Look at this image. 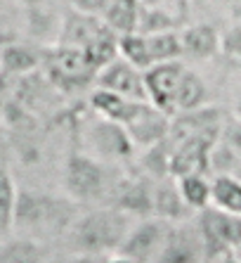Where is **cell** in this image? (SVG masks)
Here are the masks:
<instances>
[{"instance_id":"obj_1","label":"cell","mask_w":241,"mask_h":263,"mask_svg":"<svg viewBox=\"0 0 241 263\" xmlns=\"http://www.w3.org/2000/svg\"><path fill=\"white\" fill-rule=\"evenodd\" d=\"M81 211L83 206H78L67 195L17 187L12 230L17 237L33 239L41 245L45 239H64Z\"/></svg>"},{"instance_id":"obj_2","label":"cell","mask_w":241,"mask_h":263,"mask_svg":"<svg viewBox=\"0 0 241 263\" xmlns=\"http://www.w3.org/2000/svg\"><path fill=\"white\" fill-rule=\"evenodd\" d=\"M135 220L137 218L114 206L83 209L62 242L71 256L111 258L123 247Z\"/></svg>"},{"instance_id":"obj_3","label":"cell","mask_w":241,"mask_h":263,"mask_svg":"<svg viewBox=\"0 0 241 263\" xmlns=\"http://www.w3.org/2000/svg\"><path fill=\"white\" fill-rule=\"evenodd\" d=\"M123 173L111 164L95 159L88 152H71L64 161V195L78 206H111L118 185L123 183Z\"/></svg>"},{"instance_id":"obj_4","label":"cell","mask_w":241,"mask_h":263,"mask_svg":"<svg viewBox=\"0 0 241 263\" xmlns=\"http://www.w3.org/2000/svg\"><path fill=\"white\" fill-rule=\"evenodd\" d=\"M118 55L139 71H149L156 64L177 62L182 57L180 33L158 31V33H130L118 41Z\"/></svg>"},{"instance_id":"obj_5","label":"cell","mask_w":241,"mask_h":263,"mask_svg":"<svg viewBox=\"0 0 241 263\" xmlns=\"http://www.w3.org/2000/svg\"><path fill=\"white\" fill-rule=\"evenodd\" d=\"M48 76L52 81V86L71 90V88H81L85 83H90L92 79H97V69L90 62V57L85 55L83 50L76 48H62L57 45L54 50H50L48 55L43 57Z\"/></svg>"},{"instance_id":"obj_6","label":"cell","mask_w":241,"mask_h":263,"mask_svg":"<svg viewBox=\"0 0 241 263\" xmlns=\"http://www.w3.org/2000/svg\"><path fill=\"white\" fill-rule=\"evenodd\" d=\"M170 223L161 218H139L135 220L133 230L128 233L123 247L118 249L116 256H123L133 263H154L161 254L163 245L170 235Z\"/></svg>"},{"instance_id":"obj_7","label":"cell","mask_w":241,"mask_h":263,"mask_svg":"<svg viewBox=\"0 0 241 263\" xmlns=\"http://www.w3.org/2000/svg\"><path fill=\"white\" fill-rule=\"evenodd\" d=\"M170 121L168 114L156 109L151 102H135L128 119L123 121V128L130 135L133 145L137 147H156L170 135Z\"/></svg>"},{"instance_id":"obj_8","label":"cell","mask_w":241,"mask_h":263,"mask_svg":"<svg viewBox=\"0 0 241 263\" xmlns=\"http://www.w3.org/2000/svg\"><path fill=\"white\" fill-rule=\"evenodd\" d=\"M189 69L177 62H166V64H156L149 71H145V86H147V98L149 102L161 109L163 114H168L170 119L175 117V102H177V92L185 76Z\"/></svg>"},{"instance_id":"obj_9","label":"cell","mask_w":241,"mask_h":263,"mask_svg":"<svg viewBox=\"0 0 241 263\" xmlns=\"http://www.w3.org/2000/svg\"><path fill=\"white\" fill-rule=\"evenodd\" d=\"M88 140H90V152L95 159L104 161V164H118L126 161L133 154V140L126 133V128L116 121H107V119H97L88 128Z\"/></svg>"},{"instance_id":"obj_10","label":"cell","mask_w":241,"mask_h":263,"mask_svg":"<svg viewBox=\"0 0 241 263\" xmlns=\"http://www.w3.org/2000/svg\"><path fill=\"white\" fill-rule=\"evenodd\" d=\"M95 81H97V88H102V90L116 92V95L133 100V102H149L147 86H145V71L135 69L130 62H126L120 55L114 62H109L107 67L99 69Z\"/></svg>"},{"instance_id":"obj_11","label":"cell","mask_w":241,"mask_h":263,"mask_svg":"<svg viewBox=\"0 0 241 263\" xmlns=\"http://www.w3.org/2000/svg\"><path fill=\"white\" fill-rule=\"evenodd\" d=\"M206 247L199 228H187L185 223L170 228V235L154 263H201Z\"/></svg>"},{"instance_id":"obj_12","label":"cell","mask_w":241,"mask_h":263,"mask_svg":"<svg viewBox=\"0 0 241 263\" xmlns=\"http://www.w3.org/2000/svg\"><path fill=\"white\" fill-rule=\"evenodd\" d=\"M189 211L192 209L185 204L180 190H177V180L173 176L154 183V211H151L154 218H161L170 226H177V223H185Z\"/></svg>"},{"instance_id":"obj_13","label":"cell","mask_w":241,"mask_h":263,"mask_svg":"<svg viewBox=\"0 0 241 263\" xmlns=\"http://www.w3.org/2000/svg\"><path fill=\"white\" fill-rule=\"evenodd\" d=\"M182 55L192 57V60H208L223 50V38L217 33L213 24H194L180 33Z\"/></svg>"},{"instance_id":"obj_14","label":"cell","mask_w":241,"mask_h":263,"mask_svg":"<svg viewBox=\"0 0 241 263\" xmlns=\"http://www.w3.org/2000/svg\"><path fill=\"white\" fill-rule=\"evenodd\" d=\"M211 206L227 216L241 218V180L229 173H220L211 180Z\"/></svg>"},{"instance_id":"obj_15","label":"cell","mask_w":241,"mask_h":263,"mask_svg":"<svg viewBox=\"0 0 241 263\" xmlns=\"http://www.w3.org/2000/svg\"><path fill=\"white\" fill-rule=\"evenodd\" d=\"M139 12H142V7H139L137 0H111L107 12L102 14V22L118 38H123L130 36V33H137Z\"/></svg>"},{"instance_id":"obj_16","label":"cell","mask_w":241,"mask_h":263,"mask_svg":"<svg viewBox=\"0 0 241 263\" xmlns=\"http://www.w3.org/2000/svg\"><path fill=\"white\" fill-rule=\"evenodd\" d=\"M0 263H45V247L14 235L0 242Z\"/></svg>"},{"instance_id":"obj_17","label":"cell","mask_w":241,"mask_h":263,"mask_svg":"<svg viewBox=\"0 0 241 263\" xmlns=\"http://www.w3.org/2000/svg\"><path fill=\"white\" fill-rule=\"evenodd\" d=\"M90 104L92 109L99 114L102 119L107 121H116L123 126V121L128 119L130 109H133V100H126L116 95V92H109V90H102V88H95L92 90V98H90Z\"/></svg>"},{"instance_id":"obj_18","label":"cell","mask_w":241,"mask_h":263,"mask_svg":"<svg viewBox=\"0 0 241 263\" xmlns=\"http://www.w3.org/2000/svg\"><path fill=\"white\" fill-rule=\"evenodd\" d=\"M206 98H208V90H206L204 79L189 69L187 76H185V81H182V86H180V92H177L175 117H177V114H187V111L206 107Z\"/></svg>"},{"instance_id":"obj_19","label":"cell","mask_w":241,"mask_h":263,"mask_svg":"<svg viewBox=\"0 0 241 263\" xmlns=\"http://www.w3.org/2000/svg\"><path fill=\"white\" fill-rule=\"evenodd\" d=\"M177 180V190H180L182 199L192 211H206L211 206V180H206V176H185L175 178Z\"/></svg>"},{"instance_id":"obj_20","label":"cell","mask_w":241,"mask_h":263,"mask_svg":"<svg viewBox=\"0 0 241 263\" xmlns=\"http://www.w3.org/2000/svg\"><path fill=\"white\" fill-rule=\"evenodd\" d=\"M41 57L33 52V50L24 48V45H7L3 52H0V64L12 73H26L38 64Z\"/></svg>"},{"instance_id":"obj_21","label":"cell","mask_w":241,"mask_h":263,"mask_svg":"<svg viewBox=\"0 0 241 263\" xmlns=\"http://www.w3.org/2000/svg\"><path fill=\"white\" fill-rule=\"evenodd\" d=\"M14 199H17V187H14L12 178L5 171H0V235L12 230Z\"/></svg>"},{"instance_id":"obj_22","label":"cell","mask_w":241,"mask_h":263,"mask_svg":"<svg viewBox=\"0 0 241 263\" xmlns=\"http://www.w3.org/2000/svg\"><path fill=\"white\" fill-rule=\"evenodd\" d=\"M223 145L227 149H232L236 157H241V121L239 119L223 126Z\"/></svg>"},{"instance_id":"obj_23","label":"cell","mask_w":241,"mask_h":263,"mask_svg":"<svg viewBox=\"0 0 241 263\" xmlns=\"http://www.w3.org/2000/svg\"><path fill=\"white\" fill-rule=\"evenodd\" d=\"M71 3L78 12L90 14V17H102L111 0H71Z\"/></svg>"},{"instance_id":"obj_24","label":"cell","mask_w":241,"mask_h":263,"mask_svg":"<svg viewBox=\"0 0 241 263\" xmlns=\"http://www.w3.org/2000/svg\"><path fill=\"white\" fill-rule=\"evenodd\" d=\"M234 114H236V119L241 121V90L236 92V100H234Z\"/></svg>"},{"instance_id":"obj_25","label":"cell","mask_w":241,"mask_h":263,"mask_svg":"<svg viewBox=\"0 0 241 263\" xmlns=\"http://www.w3.org/2000/svg\"><path fill=\"white\" fill-rule=\"evenodd\" d=\"M19 3H22L24 7H29V10H36V5L41 3V0H19Z\"/></svg>"},{"instance_id":"obj_26","label":"cell","mask_w":241,"mask_h":263,"mask_svg":"<svg viewBox=\"0 0 241 263\" xmlns=\"http://www.w3.org/2000/svg\"><path fill=\"white\" fill-rule=\"evenodd\" d=\"M107 263H133V261H128V258H123V256H111Z\"/></svg>"},{"instance_id":"obj_27","label":"cell","mask_w":241,"mask_h":263,"mask_svg":"<svg viewBox=\"0 0 241 263\" xmlns=\"http://www.w3.org/2000/svg\"><path fill=\"white\" fill-rule=\"evenodd\" d=\"M234 17H236V22H239V24H236V26H241V3H239V5H236V10H234Z\"/></svg>"},{"instance_id":"obj_28","label":"cell","mask_w":241,"mask_h":263,"mask_svg":"<svg viewBox=\"0 0 241 263\" xmlns=\"http://www.w3.org/2000/svg\"><path fill=\"white\" fill-rule=\"evenodd\" d=\"M151 7H156V5H161V3H168V0H147Z\"/></svg>"}]
</instances>
